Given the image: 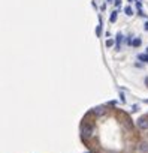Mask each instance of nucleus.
Masks as SVG:
<instances>
[{
  "label": "nucleus",
  "instance_id": "nucleus-4",
  "mask_svg": "<svg viewBox=\"0 0 148 153\" xmlns=\"http://www.w3.org/2000/svg\"><path fill=\"white\" fill-rule=\"evenodd\" d=\"M117 15H118V12H117V11H114V12L111 14V18H109L111 23H115V21H117Z\"/></svg>",
  "mask_w": 148,
  "mask_h": 153
},
{
  "label": "nucleus",
  "instance_id": "nucleus-8",
  "mask_svg": "<svg viewBox=\"0 0 148 153\" xmlns=\"http://www.w3.org/2000/svg\"><path fill=\"white\" fill-rule=\"evenodd\" d=\"M96 33H97V36H100V33H102V26H97V29H96Z\"/></svg>",
  "mask_w": 148,
  "mask_h": 153
},
{
  "label": "nucleus",
  "instance_id": "nucleus-3",
  "mask_svg": "<svg viewBox=\"0 0 148 153\" xmlns=\"http://www.w3.org/2000/svg\"><path fill=\"white\" fill-rule=\"evenodd\" d=\"M130 44H132V47H141V44H142V41H141L139 38H136V39H133V41H132Z\"/></svg>",
  "mask_w": 148,
  "mask_h": 153
},
{
  "label": "nucleus",
  "instance_id": "nucleus-14",
  "mask_svg": "<svg viewBox=\"0 0 148 153\" xmlns=\"http://www.w3.org/2000/svg\"><path fill=\"white\" fill-rule=\"evenodd\" d=\"M147 53H148V48H147Z\"/></svg>",
  "mask_w": 148,
  "mask_h": 153
},
{
  "label": "nucleus",
  "instance_id": "nucleus-11",
  "mask_svg": "<svg viewBox=\"0 0 148 153\" xmlns=\"http://www.w3.org/2000/svg\"><path fill=\"white\" fill-rule=\"evenodd\" d=\"M145 83H147V87H148V77L145 78Z\"/></svg>",
  "mask_w": 148,
  "mask_h": 153
},
{
  "label": "nucleus",
  "instance_id": "nucleus-5",
  "mask_svg": "<svg viewBox=\"0 0 148 153\" xmlns=\"http://www.w3.org/2000/svg\"><path fill=\"white\" fill-rule=\"evenodd\" d=\"M121 39H123V35L118 33L117 35V50H120V44H121Z\"/></svg>",
  "mask_w": 148,
  "mask_h": 153
},
{
  "label": "nucleus",
  "instance_id": "nucleus-12",
  "mask_svg": "<svg viewBox=\"0 0 148 153\" xmlns=\"http://www.w3.org/2000/svg\"><path fill=\"white\" fill-rule=\"evenodd\" d=\"M145 29H147V30H148V23H147V24H145Z\"/></svg>",
  "mask_w": 148,
  "mask_h": 153
},
{
  "label": "nucleus",
  "instance_id": "nucleus-13",
  "mask_svg": "<svg viewBox=\"0 0 148 153\" xmlns=\"http://www.w3.org/2000/svg\"><path fill=\"white\" fill-rule=\"evenodd\" d=\"M108 2H112V0H108Z\"/></svg>",
  "mask_w": 148,
  "mask_h": 153
},
{
  "label": "nucleus",
  "instance_id": "nucleus-6",
  "mask_svg": "<svg viewBox=\"0 0 148 153\" xmlns=\"http://www.w3.org/2000/svg\"><path fill=\"white\" fill-rule=\"evenodd\" d=\"M139 60H142V62H147V63H148V53H147V54H141V56H139Z\"/></svg>",
  "mask_w": 148,
  "mask_h": 153
},
{
  "label": "nucleus",
  "instance_id": "nucleus-10",
  "mask_svg": "<svg viewBox=\"0 0 148 153\" xmlns=\"http://www.w3.org/2000/svg\"><path fill=\"white\" fill-rule=\"evenodd\" d=\"M115 5H117V6H120V5H121V0H115Z\"/></svg>",
  "mask_w": 148,
  "mask_h": 153
},
{
  "label": "nucleus",
  "instance_id": "nucleus-1",
  "mask_svg": "<svg viewBox=\"0 0 148 153\" xmlns=\"http://www.w3.org/2000/svg\"><path fill=\"white\" fill-rule=\"evenodd\" d=\"M138 126H139V129L147 131V129H148V117H141V119L138 120Z\"/></svg>",
  "mask_w": 148,
  "mask_h": 153
},
{
  "label": "nucleus",
  "instance_id": "nucleus-9",
  "mask_svg": "<svg viewBox=\"0 0 148 153\" xmlns=\"http://www.w3.org/2000/svg\"><path fill=\"white\" fill-rule=\"evenodd\" d=\"M112 45H114V41H112V39H108V41H106V47H112Z\"/></svg>",
  "mask_w": 148,
  "mask_h": 153
},
{
  "label": "nucleus",
  "instance_id": "nucleus-2",
  "mask_svg": "<svg viewBox=\"0 0 148 153\" xmlns=\"http://www.w3.org/2000/svg\"><path fill=\"white\" fill-rule=\"evenodd\" d=\"M139 152L141 153H148V141H142L139 144Z\"/></svg>",
  "mask_w": 148,
  "mask_h": 153
},
{
  "label": "nucleus",
  "instance_id": "nucleus-7",
  "mask_svg": "<svg viewBox=\"0 0 148 153\" xmlns=\"http://www.w3.org/2000/svg\"><path fill=\"white\" fill-rule=\"evenodd\" d=\"M124 12H126V15H129V17H130V15H133V11H132V8H130V6H127V8L124 9Z\"/></svg>",
  "mask_w": 148,
  "mask_h": 153
},
{
  "label": "nucleus",
  "instance_id": "nucleus-15",
  "mask_svg": "<svg viewBox=\"0 0 148 153\" xmlns=\"http://www.w3.org/2000/svg\"><path fill=\"white\" fill-rule=\"evenodd\" d=\"M147 102H148V101H147Z\"/></svg>",
  "mask_w": 148,
  "mask_h": 153
}]
</instances>
